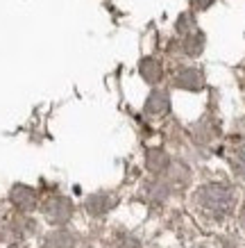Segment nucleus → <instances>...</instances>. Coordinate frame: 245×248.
I'll use <instances>...</instances> for the list:
<instances>
[{
  "label": "nucleus",
  "mask_w": 245,
  "mask_h": 248,
  "mask_svg": "<svg viewBox=\"0 0 245 248\" xmlns=\"http://www.w3.org/2000/svg\"><path fill=\"white\" fill-rule=\"evenodd\" d=\"M195 205L202 214L211 218H220L234 207V189L225 185H207L195 196Z\"/></svg>",
  "instance_id": "obj_1"
},
{
  "label": "nucleus",
  "mask_w": 245,
  "mask_h": 248,
  "mask_svg": "<svg viewBox=\"0 0 245 248\" xmlns=\"http://www.w3.org/2000/svg\"><path fill=\"white\" fill-rule=\"evenodd\" d=\"M43 214L50 223L61 226V223H66L68 218L73 217V203L68 198H64V196H52L43 203Z\"/></svg>",
  "instance_id": "obj_2"
},
{
  "label": "nucleus",
  "mask_w": 245,
  "mask_h": 248,
  "mask_svg": "<svg viewBox=\"0 0 245 248\" xmlns=\"http://www.w3.org/2000/svg\"><path fill=\"white\" fill-rule=\"evenodd\" d=\"M9 201H12V205H14L16 210H21V212H32L39 203L37 191L25 187V185H16L12 189V194H9Z\"/></svg>",
  "instance_id": "obj_3"
},
{
  "label": "nucleus",
  "mask_w": 245,
  "mask_h": 248,
  "mask_svg": "<svg viewBox=\"0 0 245 248\" xmlns=\"http://www.w3.org/2000/svg\"><path fill=\"white\" fill-rule=\"evenodd\" d=\"M73 246H75V239L68 230H52L50 234H45L41 248H73Z\"/></svg>",
  "instance_id": "obj_4"
},
{
  "label": "nucleus",
  "mask_w": 245,
  "mask_h": 248,
  "mask_svg": "<svg viewBox=\"0 0 245 248\" xmlns=\"http://www.w3.org/2000/svg\"><path fill=\"white\" fill-rule=\"evenodd\" d=\"M171 107V100H168V93L166 91H152L145 103V112L148 114H166Z\"/></svg>",
  "instance_id": "obj_5"
},
{
  "label": "nucleus",
  "mask_w": 245,
  "mask_h": 248,
  "mask_svg": "<svg viewBox=\"0 0 245 248\" xmlns=\"http://www.w3.org/2000/svg\"><path fill=\"white\" fill-rule=\"evenodd\" d=\"M177 87H184V89H200L202 87V76L193 68H186V71H179L177 76Z\"/></svg>",
  "instance_id": "obj_6"
},
{
  "label": "nucleus",
  "mask_w": 245,
  "mask_h": 248,
  "mask_svg": "<svg viewBox=\"0 0 245 248\" xmlns=\"http://www.w3.org/2000/svg\"><path fill=\"white\" fill-rule=\"evenodd\" d=\"M139 71H141L143 80H148V82H159L161 80V66L155 60H143L139 64Z\"/></svg>",
  "instance_id": "obj_7"
},
{
  "label": "nucleus",
  "mask_w": 245,
  "mask_h": 248,
  "mask_svg": "<svg viewBox=\"0 0 245 248\" xmlns=\"http://www.w3.org/2000/svg\"><path fill=\"white\" fill-rule=\"evenodd\" d=\"M168 164V155L163 151H150L148 153V169L150 171H161Z\"/></svg>",
  "instance_id": "obj_8"
},
{
  "label": "nucleus",
  "mask_w": 245,
  "mask_h": 248,
  "mask_svg": "<svg viewBox=\"0 0 245 248\" xmlns=\"http://www.w3.org/2000/svg\"><path fill=\"white\" fill-rule=\"evenodd\" d=\"M86 207H89L93 214H102L107 212V203H104V196L98 194V196H91L89 201H86Z\"/></svg>",
  "instance_id": "obj_9"
},
{
  "label": "nucleus",
  "mask_w": 245,
  "mask_h": 248,
  "mask_svg": "<svg viewBox=\"0 0 245 248\" xmlns=\"http://www.w3.org/2000/svg\"><path fill=\"white\" fill-rule=\"evenodd\" d=\"M202 50V37L200 34H195V41H193V34L186 39V53L188 55H198Z\"/></svg>",
  "instance_id": "obj_10"
},
{
  "label": "nucleus",
  "mask_w": 245,
  "mask_h": 248,
  "mask_svg": "<svg viewBox=\"0 0 245 248\" xmlns=\"http://www.w3.org/2000/svg\"><path fill=\"white\" fill-rule=\"evenodd\" d=\"M211 2H214V0H191V5H193L195 9H207Z\"/></svg>",
  "instance_id": "obj_11"
},
{
  "label": "nucleus",
  "mask_w": 245,
  "mask_h": 248,
  "mask_svg": "<svg viewBox=\"0 0 245 248\" xmlns=\"http://www.w3.org/2000/svg\"><path fill=\"white\" fill-rule=\"evenodd\" d=\"M241 226H243V230H245V212H243V217H241Z\"/></svg>",
  "instance_id": "obj_12"
}]
</instances>
